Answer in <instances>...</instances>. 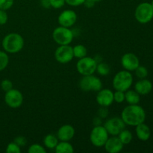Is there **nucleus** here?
I'll return each mask as SVG.
<instances>
[{"instance_id": "obj_1", "label": "nucleus", "mask_w": 153, "mask_h": 153, "mask_svg": "<svg viewBox=\"0 0 153 153\" xmlns=\"http://www.w3.org/2000/svg\"><path fill=\"white\" fill-rule=\"evenodd\" d=\"M120 117L126 125L137 126L139 124L144 123L146 119V112L141 106L137 104L129 105L122 111Z\"/></svg>"}, {"instance_id": "obj_2", "label": "nucleus", "mask_w": 153, "mask_h": 153, "mask_svg": "<svg viewBox=\"0 0 153 153\" xmlns=\"http://www.w3.org/2000/svg\"><path fill=\"white\" fill-rule=\"evenodd\" d=\"M24 39L18 33H10L3 38L1 45L4 52L10 54H16L20 52L24 46Z\"/></svg>"}, {"instance_id": "obj_3", "label": "nucleus", "mask_w": 153, "mask_h": 153, "mask_svg": "<svg viewBox=\"0 0 153 153\" xmlns=\"http://www.w3.org/2000/svg\"><path fill=\"white\" fill-rule=\"evenodd\" d=\"M133 83V76L128 70H121L115 74L112 81V85L115 91L126 92L128 91Z\"/></svg>"}, {"instance_id": "obj_4", "label": "nucleus", "mask_w": 153, "mask_h": 153, "mask_svg": "<svg viewBox=\"0 0 153 153\" xmlns=\"http://www.w3.org/2000/svg\"><path fill=\"white\" fill-rule=\"evenodd\" d=\"M52 38L55 43L61 45H70L74 38V33L70 28L58 26L52 32Z\"/></svg>"}, {"instance_id": "obj_5", "label": "nucleus", "mask_w": 153, "mask_h": 153, "mask_svg": "<svg viewBox=\"0 0 153 153\" xmlns=\"http://www.w3.org/2000/svg\"><path fill=\"white\" fill-rule=\"evenodd\" d=\"M79 88L83 91H95L98 92L102 88V82L100 78L92 75L82 76L79 81Z\"/></svg>"}, {"instance_id": "obj_6", "label": "nucleus", "mask_w": 153, "mask_h": 153, "mask_svg": "<svg viewBox=\"0 0 153 153\" xmlns=\"http://www.w3.org/2000/svg\"><path fill=\"white\" fill-rule=\"evenodd\" d=\"M97 61L92 57L85 56L80 58L76 64V70L82 76L94 74L97 70Z\"/></svg>"}, {"instance_id": "obj_7", "label": "nucleus", "mask_w": 153, "mask_h": 153, "mask_svg": "<svg viewBox=\"0 0 153 153\" xmlns=\"http://www.w3.org/2000/svg\"><path fill=\"white\" fill-rule=\"evenodd\" d=\"M109 137V134L103 126H96L91 130L90 140L94 146L102 147Z\"/></svg>"}, {"instance_id": "obj_8", "label": "nucleus", "mask_w": 153, "mask_h": 153, "mask_svg": "<svg viewBox=\"0 0 153 153\" xmlns=\"http://www.w3.org/2000/svg\"><path fill=\"white\" fill-rule=\"evenodd\" d=\"M134 16L137 22L146 24L150 22L153 18V7L151 3H140L136 7Z\"/></svg>"}, {"instance_id": "obj_9", "label": "nucleus", "mask_w": 153, "mask_h": 153, "mask_svg": "<svg viewBox=\"0 0 153 153\" xmlns=\"http://www.w3.org/2000/svg\"><path fill=\"white\" fill-rule=\"evenodd\" d=\"M55 60L62 64L70 62L74 58L73 47L70 45H61L55 52Z\"/></svg>"}, {"instance_id": "obj_10", "label": "nucleus", "mask_w": 153, "mask_h": 153, "mask_svg": "<svg viewBox=\"0 0 153 153\" xmlns=\"http://www.w3.org/2000/svg\"><path fill=\"white\" fill-rule=\"evenodd\" d=\"M103 126L107 130L109 135L117 136L126 128V124L122 118L114 117L108 120Z\"/></svg>"}, {"instance_id": "obj_11", "label": "nucleus", "mask_w": 153, "mask_h": 153, "mask_svg": "<svg viewBox=\"0 0 153 153\" xmlns=\"http://www.w3.org/2000/svg\"><path fill=\"white\" fill-rule=\"evenodd\" d=\"M4 102L8 107L11 108H18L23 102V95L19 90L12 88L5 92Z\"/></svg>"}, {"instance_id": "obj_12", "label": "nucleus", "mask_w": 153, "mask_h": 153, "mask_svg": "<svg viewBox=\"0 0 153 153\" xmlns=\"http://www.w3.org/2000/svg\"><path fill=\"white\" fill-rule=\"evenodd\" d=\"M77 21V14L73 10H64L58 17V22L61 26L70 28L76 24Z\"/></svg>"}, {"instance_id": "obj_13", "label": "nucleus", "mask_w": 153, "mask_h": 153, "mask_svg": "<svg viewBox=\"0 0 153 153\" xmlns=\"http://www.w3.org/2000/svg\"><path fill=\"white\" fill-rule=\"evenodd\" d=\"M96 100L100 107H109L114 102V92L110 89L102 88L97 93Z\"/></svg>"}, {"instance_id": "obj_14", "label": "nucleus", "mask_w": 153, "mask_h": 153, "mask_svg": "<svg viewBox=\"0 0 153 153\" xmlns=\"http://www.w3.org/2000/svg\"><path fill=\"white\" fill-rule=\"evenodd\" d=\"M121 65L128 71H134L140 65V61L136 55L133 53H126L121 58Z\"/></svg>"}, {"instance_id": "obj_15", "label": "nucleus", "mask_w": 153, "mask_h": 153, "mask_svg": "<svg viewBox=\"0 0 153 153\" xmlns=\"http://www.w3.org/2000/svg\"><path fill=\"white\" fill-rule=\"evenodd\" d=\"M76 134V130L73 126L70 124L63 125L58 128L57 137L60 141H70Z\"/></svg>"}, {"instance_id": "obj_16", "label": "nucleus", "mask_w": 153, "mask_h": 153, "mask_svg": "<svg viewBox=\"0 0 153 153\" xmlns=\"http://www.w3.org/2000/svg\"><path fill=\"white\" fill-rule=\"evenodd\" d=\"M123 143L120 141L118 136H112L108 137L104 147L106 152L108 153H119L123 149Z\"/></svg>"}, {"instance_id": "obj_17", "label": "nucleus", "mask_w": 153, "mask_h": 153, "mask_svg": "<svg viewBox=\"0 0 153 153\" xmlns=\"http://www.w3.org/2000/svg\"><path fill=\"white\" fill-rule=\"evenodd\" d=\"M152 89V84L149 80L146 79H140L136 82L134 85V90L140 95H147L151 92Z\"/></svg>"}, {"instance_id": "obj_18", "label": "nucleus", "mask_w": 153, "mask_h": 153, "mask_svg": "<svg viewBox=\"0 0 153 153\" xmlns=\"http://www.w3.org/2000/svg\"><path fill=\"white\" fill-rule=\"evenodd\" d=\"M136 134L138 139L143 141L149 140L151 135L150 128L145 123H140L136 126Z\"/></svg>"}, {"instance_id": "obj_19", "label": "nucleus", "mask_w": 153, "mask_h": 153, "mask_svg": "<svg viewBox=\"0 0 153 153\" xmlns=\"http://www.w3.org/2000/svg\"><path fill=\"white\" fill-rule=\"evenodd\" d=\"M140 94L134 90H129L125 92V101L129 105H137L140 102Z\"/></svg>"}, {"instance_id": "obj_20", "label": "nucleus", "mask_w": 153, "mask_h": 153, "mask_svg": "<svg viewBox=\"0 0 153 153\" xmlns=\"http://www.w3.org/2000/svg\"><path fill=\"white\" fill-rule=\"evenodd\" d=\"M56 153H73L74 147L69 141H60L55 148Z\"/></svg>"}, {"instance_id": "obj_21", "label": "nucleus", "mask_w": 153, "mask_h": 153, "mask_svg": "<svg viewBox=\"0 0 153 153\" xmlns=\"http://www.w3.org/2000/svg\"><path fill=\"white\" fill-rule=\"evenodd\" d=\"M58 138L57 135L52 134H49L46 135L43 139V144L44 146L49 149H55V146L58 143Z\"/></svg>"}, {"instance_id": "obj_22", "label": "nucleus", "mask_w": 153, "mask_h": 153, "mask_svg": "<svg viewBox=\"0 0 153 153\" xmlns=\"http://www.w3.org/2000/svg\"><path fill=\"white\" fill-rule=\"evenodd\" d=\"M73 50L74 58H78V59L87 56V54H88V49L82 44H78L75 46L74 47H73Z\"/></svg>"}, {"instance_id": "obj_23", "label": "nucleus", "mask_w": 153, "mask_h": 153, "mask_svg": "<svg viewBox=\"0 0 153 153\" xmlns=\"http://www.w3.org/2000/svg\"><path fill=\"white\" fill-rule=\"evenodd\" d=\"M117 136L120 141L123 143V145H127L131 143L133 138V135L131 131L125 128L121 131V132Z\"/></svg>"}, {"instance_id": "obj_24", "label": "nucleus", "mask_w": 153, "mask_h": 153, "mask_svg": "<svg viewBox=\"0 0 153 153\" xmlns=\"http://www.w3.org/2000/svg\"><path fill=\"white\" fill-rule=\"evenodd\" d=\"M110 67H109V65L108 64L104 62L97 63L96 72H97L99 75H100V76H106L110 73Z\"/></svg>"}, {"instance_id": "obj_25", "label": "nucleus", "mask_w": 153, "mask_h": 153, "mask_svg": "<svg viewBox=\"0 0 153 153\" xmlns=\"http://www.w3.org/2000/svg\"><path fill=\"white\" fill-rule=\"evenodd\" d=\"M9 63V57L7 52L0 51V71L4 70Z\"/></svg>"}, {"instance_id": "obj_26", "label": "nucleus", "mask_w": 153, "mask_h": 153, "mask_svg": "<svg viewBox=\"0 0 153 153\" xmlns=\"http://www.w3.org/2000/svg\"><path fill=\"white\" fill-rule=\"evenodd\" d=\"M46 150L45 146L38 143H34L31 145L28 149V153H46Z\"/></svg>"}, {"instance_id": "obj_27", "label": "nucleus", "mask_w": 153, "mask_h": 153, "mask_svg": "<svg viewBox=\"0 0 153 153\" xmlns=\"http://www.w3.org/2000/svg\"><path fill=\"white\" fill-rule=\"evenodd\" d=\"M135 71V75L137 76V77L138 79H146L148 76V70L145 67H143V66H140L136 68V70H134Z\"/></svg>"}, {"instance_id": "obj_28", "label": "nucleus", "mask_w": 153, "mask_h": 153, "mask_svg": "<svg viewBox=\"0 0 153 153\" xmlns=\"http://www.w3.org/2000/svg\"><path fill=\"white\" fill-rule=\"evenodd\" d=\"M5 152L7 153H20L21 147L19 146H18L16 143L12 142V143H10L7 144Z\"/></svg>"}, {"instance_id": "obj_29", "label": "nucleus", "mask_w": 153, "mask_h": 153, "mask_svg": "<svg viewBox=\"0 0 153 153\" xmlns=\"http://www.w3.org/2000/svg\"><path fill=\"white\" fill-rule=\"evenodd\" d=\"M125 101V92L116 91L114 93V102L117 103H122Z\"/></svg>"}, {"instance_id": "obj_30", "label": "nucleus", "mask_w": 153, "mask_h": 153, "mask_svg": "<svg viewBox=\"0 0 153 153\" xmlns=\"http://www.w3.org/2000/svg\"><path fill=\"white\" fill-rule=\"evenodd\" d=\"M14 0H0V9L7 10L13 5Z\"/></svg>"}, {"instance_id": "obj_31", "label": "nucleus", "mask_w": 153, "mask_h": 153, "mask_svg": "<svg viewBox=\"0 0 153 153\" xmlns=\"http://www.w3.org/2000/svg\"><path fill=\"white\" fill-rule=\"evenodd\" d=\"M1 88L4 92H7L13 88V83L9 79H4L1 82Z\"/></svg>"}, {"instance_id": "obj_32", "label": "nucleus", "mask_w": 153, "mask_h": 153, "mask_svg": "<svg viewBox=\"0 0 153 153\" xmlns=\"http://www.w3.org/2000/svg\"><path fill=\"white\" fill-rule=\"evenodd\" d=\"M51 7H53L55 9L61 8L66 4L65 0H49Z\"/></svg>"}, {"instance_id": "obj_33", "label": "nucleus", "mask_w": 153, "mask_h": 153, "mask_svg": "<svg viewBox=\"0 0 153 153\" xmlns=\"http://www.w3.org/2000/svg\"><path fill=\"white\" fill-rule=\"evenodd\" d=\"M14 143H16L18 146H19L20 147L22 146H25L27 143V140L25 137L23 136H18V137H15L14 140H13Z\"/></svg>"}, {"instance_id": "obj_34", "label": "nucleus", "mask_w": 153, "mask_h": 153, "mask_svg": "<svg viewBox=\"0 0 153 153\" xmlns=\"http://www.w3.org/2000/svg\"><path fill=\"white\" fill-rule=\"evenodd\" d=\"M66 4L68 5L72 6V7H78L84 4L85 0H65Z\"/></svg>"}, {"instance_id": "obj_35", "label": "nucleus", "mask_w": 153, "mask_h": 153, "mask_svg": "<svg viewBox=\"0 0 153 153\" xmlns=\"http://www.w3.org/2000/svg\"><path fill=\"white\" fill-rule=\"evenodd\" d=\"M7 19H8V16H7V13H6V10L0 9V25L7 23Z\"/></svg>"}, {"instance_id": "obj_36", "label": "nucleus", "mask_w": 153, "mask_h": 153, "mask_svg": "<svg viewBox=\"0 0 153 153\" xmlns=\"http://www.w3.org/2000/svg\"><path fill=\"white\" fill-rule=\"evenodd\" d=\"M108 112L107 108L105 107H101V108L99 110L98 115L100 117V118H105L108 116Z\"/></svg>"}, {"instance_id": "obj_37", "label": "nucleus", "mask_w": 153, "mask_h": 153, "mask_svg": "<svg viewBox=\"0 0 153 153\" xmlns=\"http://www.w3.org/2000/svg\"><path fill=\"white\" fill-rule=\"evenodd\" d=\"M95 4L96 3L94 2L93 1H91V0H85V1L84 2L83 4L85 7H88V8H91V7H93L95 5Z\"/></svg>"}, {"instance_id": "obj_38", "label": "nucleus", "mask_w": 153, "mask_h": 153, "mask_svg": "<svg viewBox=\"0 0 153 153\" xmlns=\"http://www.w3.org/2000/svg\"><path fill=\"white\" fill-rule=\"evenodd\" d=\"M41 5L44 8H49V7H51L49 0H41Z\"/></svg>"}, {"instance_id": "obj_39", "label": "nucleus", "mask_w": 153, "mask_h": 153, "mask_svg": "<svg viewBox=\"0 0 153 153\" xmlns=\"http://www.w3.org/2000/svg\"><path fill=\"white\" fill-rule=\"evenodd\" d=\"M91 1H93L94 2H95V3H97V2H99V1H102V0H91Z\"/></svg>"}, {"instance_id": "obj_40", "label": "nucleus", "mask_w": 153, "mask_h": 153, "mask_svg": "<svg viewBox=\"0 0 153 153\" xmlns=\"http://www.w3.org/2000/svg\"><path fill=\"white\" fill-rule=\"evenodd\" d=\"M151 4H152V7H153V0H152V3H151Z\"/></svg>"}]
</instances>
